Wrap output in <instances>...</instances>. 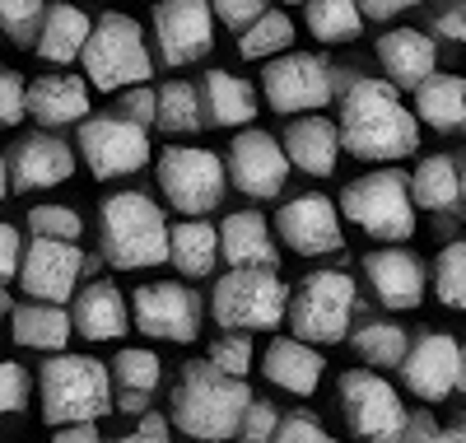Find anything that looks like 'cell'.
<instances>
[{"label":"cell","instance_id":"7c38bea8","mask_svg":"<svg viewBox=\"0 0 466 443\" xmlns=\"http://www.w3.org/2000/svg\"><path fill=\"white\" fill-rule=\"evenodd\" d=\"M80 159L85 169L98 178V182H112V178H131L149 164V131L127 122L122 112H98V117H85L80 122Z\"/></svg>","mask_w":466,"mask_h":443},{"label":"cell","instance_id":"f5cc1de1","mask_svg":"<svg viewBox=\"0 0 466 443\" xmlns=\"http://www.w3.org/2000/svg\"><path fill=\"white\" fill-rule=\"evenodd\" d=\"M52 443H107V438L98 434V425H61Z\"/></svg>","mask_w":466,"mask_h":443},{"label":"cell","instance_id":"30bf717a","mask_svg":"<svg viewBox=\"0 0 466 443\" xmlns=\"http://www.w3.org/2000/svg\"><path fill=\"white\" fill-rule=\"evenodd\" d=\"M336 401H340V416L350 425V434L364 438V443H401L406 429V401L401 392L378 378L373 369H345L336 383Z\"/></svg>","mask_w":466,"mask_h":443},{"label":"cell","instance_id":"e0dca14e","mask_svg":"<svg viewBox=\"0 0 466 443\" xmlns=\"http://www.w3.org/2000/svg\"><path fill=\"white\" fill-rule=\"evenodd\" d=\"M276 229H280V243L289 252H299V257H322V252H340L345 248L336 201L322 196V191L285 201L280 215H276Z\"/></svg>","mask_w":466,"mask_h":443},{"label":"cell","instance_id":"7402d4cb","mask_svg":"<svg viewBox=\"0 0 466 443\" xmlns=\"http://www.w3.org/2000/svg\"><path fill=\"white\" fill-rule=\"evenodd\" d=\"M285 159L308 173V178H331L336 173V159H340V136H336V122L322 112H308V117H294L285 127V140H280Z\"/></svg>","mask_w":466,"mask_h":443},{"label":"cell","instance_id":"f907efd6","mask_svg":"<svg viewBox=\"0 0 466 443\" xmlns=\"http://www.w3.org/2000/svg\"><path fill=\"white\" fill-rule=\"evenodd\" d=\"M112 443H168V420L154 416V411H145L136 434H122V438H112Z\"/></svg>","mask_w":466,"mask_h":443},{"label":"cell","instance_id":"3957f363","mask_svg":"<svg viewBox=\"0 0 466 443\" xmlns=\"http://www.w3.org/2000/svg\"><path fill=\"white\" fill-rule=\"evenodd\" d=\"M98 252L116 271L168 262V220L145 191H112L98 206Z\"/></svg>","mask_w":466,"mask_h":443},{"label":"cell","instance_id":"1f68e13d","mask_svg":"<svg viewBox=\"0 0 466 443\" xmlns=\"http://www.w3.org/2000/svg\"><path fill=\"white\" fill-rule=\"evenodd\" d=\"M10 327H15V341L19 345L47 350V355H61L66 341L75 336L70 332V313L61 304H19L10 313Z\"/></svg>","mask_w":466,"mask_h":443},{"label":"cell","instance_id":"2e32d148","mask_svg":"<svg viewBox=\"0 0 466 443\" xmlns=\"http://www.w3.org/2000/svg\"><path fill=\"white\" fill-rule=\"evenodd\" d=\"M80 280H85V252L75 243L33 238L19 257V285L33 304H66V299H75Z\"/></svg>","mask_w":466,"mask_h":443},{"label":"cell","instance_id":"8992f818","mask_svg":"<svg viewBox=\"0 0 466 443\" xmlns=\"http://www.w3.org/2000/svg\"><path fill=\"white\" fill-rule=\"evenodd\" d=\"M336 215L369 238H382V243H410L415 238V206L401 169H373L355 182H345Z\"/></svg>","mask_w":466,"mask_h":443},{"label":"cell","instance_id":"ac0fdd59","mask_svg":"<svg viewBox=\"0 0 466 443\" xmlns=\"http://www.w3.org/2000/svg\"><path fill=\"white\" fill-rule=\"evenodd\" d=\"M457 355H461V345L448 332H420L406 345V359L397 365L410 397L430 401V407L434 401H448L457 392Z\"/></svg>","mask_w":466,"mask_h":443},{"label":"cell","instance_id":"d590c367","mask_svg":"<svg viewBox=\"0 0 466 443\" xmlns=\"http://www.w3.org/2000/svg\"><path fill=\"white\" fill-rule=\"evenodd\" d=\"M303 19H308L318 43H355L364 33L355 0H303Z\"/></svg>","mask_w":466,"mask_h":443},{"label":"cell","instance_id":"60d3db41","mask_svg":"<svg viewBox=\"0 0 466 443\" xmlns=\"http://www.w3.org/2000/svg\"><path fill=\"white\" fill-rule=\"evenodd\" d=\"M43 0H0V33L19 47H33L37 24H43Z\"/></svg>","mask_w":466,"mask_h":443},{"label":"cell","instance_id":"7dc6e473","mask_svg":"<svg viewBox=\"0 0 466 443\" xmlns=\"http://www.w3.org/2000/svg\"><path fill=\"white\" fill-rule=\"evenodd\" d=\"M112 112H122L127 122H136V127H154V89L149 85H136V89H127L122 98H116V108Z\"/></svg>","mask_w":466,"mask_h":443},{"label":"cell","instance_id":"ba28073f","mask_svg":"<svg viewBox=\"0 0 466 443\" xmlns=\"http://www.w3.org/2000/svg\"><path fill=\"white\" fill-rule=\"evenodd\" d=\"M289 304V285L276 271H261V266H238L215 280V294H210V317L219 322L224 332H270L280 327Z\"/></svg>","mask_w":466,"mask_h":443},{"label":"cell","instance_id":"f6af8a7d","mask_svg":"<svg viewBox=\"0 0 466 443\" xmlns=\"http://www.w3.org/2000/svg\"><path fill=\"white\" fill-rule=\"evenodd\" d=\"M24 117H28V108H24V79L10 66H0V127H19Z\"/></svg>","mask_w":466,"mask_h":443},{"label":"cell","instance_id":"680465c9","mask_svg":"<svg viewBox=\"0 0 466 443\" xmlns=\"http://www.w3.org/2000/svg\"><path fill=\"white\" fill-rule=\"evenodd\" d=\"M5 313H10V294H5V290H0V317H5Z\"/></svg>","mask_w":466,"mask_h":443},{"label":"cell","instance_id":"4316f807","mask_svg":"<svg viewBox=\"0 0 466 443\" xmlns=\"http://www.w3.org/2000/svg\"><path fill=\"white\" fill-rule=\"evenodd\" d=\"M261 374L276 387L294 392V397H313L322 374H327V359H322L318 345H303L294 336H276L266 345V355H261Z\"/></svg>","mask_w":466,"mask_h":443},{"label":"cell","instance_id":"d6a6232c","mask_svg":"<svg viewBox=\"0 0 466 443\" xmlns=\"http://www.w3.org/2000/svg\"><path fill=\"white\" fill-rule=\"evenodd\" d=\"M168 262H173L182 275H191V280L210 275V271L219 266V233H215V224H206V220H182V224H173V229H168Z\"/></svg>","mask_w":466,"mask_h":443},{"label":"cell","instance_id":"c3c4849f","mask_svg":"<svg viewBox=\"0 0 466 443\" xmlns=\"http://www.w3.org/2000/svg\"><path fill=\"white\" fill-rule=\"evenodd\" d=\"M19 257H24V248H19V229L0 220V290H5L10 280L19 275Z\"/></svg>","mask_w":466,"mask_h":443},{"label":"cell","instance_id":"6f0895ef","mask_svg":"<svg viewBox=\"0 0 466 443\" xmlns=\"http://www.w3.org/2000/svg\"><path fill=\"white\" fill-rule=\"evenodd\" d=\"M457 187H461V201H466V154H461V164H457Z\"/></svg>","mask_w":466,"mask_h":443},{"label":"cell","instance_id":"91938a15","mask_svg":"<svg viewBox=\"0 0 466 443\" xmlns=\"http://www.w3.org/2000/svg\"><path fill=\"white\" fill-rule=\"evenodd\" d=\"M285 5H303V0H285Z\"/></svg>","mask_w":466,"mask_h":443},{"label":"cell","instance_id":"8d00e7d4","mask_svg":"<svg viewBox=\"0 0 466 443\" xmlns=\"http://www.w3.org/2000/svg\"><path fill=\"white\" fill-rule=\"evenodd\" d=\"M289 43H294V24H289V15H280V10L257 15V19L238 33V52H243L248 61H270V57L289 52Z\"/></svg>","mask_w":466,"mask_h":443},{"label":"cell","instance_id":"9a60e30c","mask_svg":"<svg viewBox=\"0 0 466 443\" xmlns=\"http://www.w3.org/2000/svg\"><path fill=\"white\" fill-rule=\"evenodd\" d=\"M154 47L168 70L197 66L215 52V15L206 0H159L154 5Z\"/></svg>","mask_w":466,"mask_h":443},{"label":"cell","instance_id":"db71d44e","mask_svg":"<svg viewBox=\"0 0 466 443\" xmlns=\"http://www.w3.org/2000/svg\"><path fill=\"white\" fill-rule=\"evenodd\" d=\"M430 443H466V420H452V425H439Z\"/></svg>","mask_w":466,"mask_h":443},{"label":"cell","instance_id":"ee69618b","mask_svg":"<svg viewBox=\"0 0 466 443\" xmlns=\"http://www.w3.org/2000/svg\"><path fill=\"white\" fill-rule=\"evenodd\" d=\"M270 443H340V438L327 434V429L318 425V416L294 411V416H285V420L276 425V438H270Z\"/></svg>","mask_w":466,"mask_h":443},{"label":"cell","instance_id":"ffe728a7","mask_svg":"<svg viewBox=\"0 0 466 443\" xmlns=\"http://www.w3.org/2000/svg\"><path fill=\"white\" fill-rule=\"evenodd\" d=\"M364 280L382 308L392 313H410L424 304V290H430V271L410 248H378L364 257Z\"/></svg>","mask_w":466,"mask_h":443},{"label":"cell","instance_id":"52a82bcc","mask_svg":"<svg viewBox=\"0 0 466 443\" xmlns=\"http://www.w3.org/2000/svg\"><path fill=\"white\" fill-rule=\"evenodd\" d=\"M289 336L303 345H340L355 322V280L345 271H313L289 290Z\"/></svg>","mask_w":466,"mask_h":443},{"label":"cell","instance_id":"603a6c76","mask_svg":"<svg viewBox=\"0 0 466 443\" xmlns=\"http://www.w3.org/2000/svg\"><path fill=\"white\" fill-rule=\"evenodd\" d=\"M378 61L392 89H415L420 79H430L439 70V47L424 28H392L378 37Z\"/></svg>","mask_w":466,"mask_h":443},{"label":"cell","instance_id":"44dd1931","mask_svg":"<svg viewBox=\"0 0 466 443\" xmlns=\"http://www.w3.org/2000/svg\"><path fill=\"white\" fill-rule=\"evenodd\" d=\"M24 108L47 131L80 127L89 117V85L80 75H37L33 85H24Z\"/></svg>","mask_w":466,"mask_h":443},{"label":"cell","instance_id":"7bdbcfd3","mask_svg":"<svg viewBox=\"0 0 466 443\" xmlns=\"http://www.w3.org/2000/svg\"><path fill=\"white\" fill-rule=\"evenodd\" d=\"M28 392H33L28 369L24 365H10V359H0V416L24 411L28 407Z\"/></svg>","mask_w":466,"mask_h":443},{"label":"cell","instance_id":"b9f144b4","mask_svg":"<svg viewBox=\"0 0 466 443\" xmlns=\"http://www.w3.org/2000/svg\"><path fill=\"white\" fill-rule=\"evenodd\" d=\"M276 425H280V411L270 407V401H248L243 407V420H238V429H233V438L238 443H270L276 438Z\"/></svg>","mask_w":466,"mask_h":443},{"label":"cell","instance_id":"74e56055","mask_svg":"<svg viewBox=\"0 0 466 443\" xmlns=\"http://www.w3.org/2000/svg\"><path fill=\"white\" fill-rule=\"evenodd\" d=\"M434 294L439 304L466 313V243H448L434 257Z\"/></svg>","mask_w":466,"mask_h":443},{"label":"cell","instance_id":"9c48e42d","mask_svg":"<svg viewBox=\"0 0 466 443\" xmlns=\"http://www.w3.org/2000/svg\"><path fill=\"white\" fill-rule=\"evenodd\" d=\"M154 178H159V191L168 196V206L191 220L219 211V201L228 191L224 159L201 145H168L159 154V164H154Z\"/></svg>","mask_w":466,"mask_h":443},{"label":"cell","instance_id":"5b68a950","mask_svg":"<svg viewBox=\"0 0 466 443\" xmlns=\"http://www.w3.org/2000/svg\"><path fill=\"white\" fill-rule=\"evenodd\" d=\"M80 66H85V85H94L98 94L136 89L154 75V57L145 47L140 24L131 15H116V10H107L98 24H89Z\"/></svg>","mask_w":466,"mask_h":443},{"label":"cell","instance_id":"4dcf8cb0","mask_svg":"<svg viewBox=\"0 0 466 443\" xmlns=\"http://www.w3.org/2000/svg\"><path fill=\"white\" fill-rule=\"evenodd\" d=\"M406 187H410V206H415V211L452 215V211L461 206L457 159H448V154H430V159H420L415 173H406Z\"/></svg>","mask_w":466,"mask_h":443},{"label":"cell","instance_id":"d6986e66","mask_svg":"<svg viewBox=\"0 0 466 443\" xmlns=\"http://www.w3.org/2000/svg\"><path fill=\"white\" fill-rule=\"evenodd\" d=\"M75 173V149L52 136V131H33V136H19L5 154V178H10V191H43V187H56V182H70Z\"/></svg>","mask_w":466,"mask_h":443},{"label":"cell","instance_id":"9f6ffc18","mask_svg":"<svg viewBox=\"0 0 466 443\" xmlns=\"http://www.w3.org/2000/svg\"><path fill=\"white\" fill-rule=\"evenodd\" d=\"M5 191H10V178H5V154H0V201H5Z\"/></svg>","mask_w":466,"mask_h":443},{"label":"cell","instance_id":"94428289","mask_svg":"<svg viewBox=\"0 0 466 443\" xmlns=\"http://www.w3.org/2000/svg\"><path fill=\"white\" fill-rule=\"evenodd\" d=\"M406 5H420V0H406Z\"/></svg>","mask_w":466,"mask_h":443},{"label":"cell","instance_id":"bcb514c9","mask_svg":"<svg viewBox=\"0 0 466 443\" xmlns=\"http://www.w3.org/2000/svg\"><path fill=\"white\" fill-rule=\"evenodd\" d=\"M206 5H210V15H215L219 24H228L233 33H243L257 15H266V10H270L266 0H206Z\"/></svg>","mask_w":466,"mask_h":443},{"label":"cell","instance_id":"f1b7e54d","mask_svg":"<svg viewBox=\"0 0 466 443\" xmlns=\"http://www.w3.org/2000/svg\"><path fill=\"white\" fill-rule=\"evenodd\" d=\"M410 94H415V112H410L415 122L434 127V131H443V136L466 131V79H461V75L434 70L430 79H420Z\"/></svg>","mask_w":466,"mask_h":443},{"label":"cell","instance_id":"4fadbf2b","mask_svg":"<svg viewBox=\"0 0 466 443\" xmlns=\"http://www.w3.org/2000/svg\"><path fill=\"white\" fill-rule=\"evenodd\" d=\"M201 317H206V299L182 285V280H149L131 294V322L136 332L154 336V341H173V345H191L201 336Z\"/></svg>","mask_w":466,"mask_h":443},{"label":"cell","instance_id":"816d5d0a","mask_svg":"<svg viewBox=\"0 0 466 443\" xmlns=\"http://www.w3.org/2000/svg\"><path fill=\"white\" fill-rule=\"evenodd\" d=\"M360 19H373V24H392L401 10H410L406 0H355Z\"/></svg>","mask_w":466,"mask_h":443},{"label":"cell","instance_id":"f546056e","mask_svg":"<svg viewBox=\"0 0 466 443\" xmlns=\"http://www.w3.org/2000/svg\"><path fill=\"white\" fill-rule=\"evenodd\" d=\"M85 37H89V15L85 10L47 5L43 24H37V37H33V52L43 61H52V66H70V61H80Z\"/></svg>","mask_w":466,"mask_h":443},{"label":"cell","instance_id":"5bb4252c","mask_svg":"<svg viewBox=\"0 0 466 443\" xmlns=\"http://www.w3.org/2000/svg\"><path fill=\"white\" fill-rule=\"evenodd\" d=\"M224 182L238 187L252 201H276L280 187L289 182V159H285L280 140L270 131H261V127H243L238 136L228 140Z\"/></svg>","mask_w":466,"mask_h":443},{"label":"cell","instance_id":"83f0119b","mask_svg":"<svg viewBox=\"0 0 466 443\" xmlns=\"http://www.w3.org/2000/svg\"><path fill=\"white\" fill-rule=\"evenodd\" d=\"M159 355L154 350H122L107 365V378H112V411H127V416H145L149 411V397L159 387Z\"/></svg>","mask_w":466,"mask_h":443},{"label":"cell","instance_id":"484cf974","mask_svg":"<svg viewBox=\"0 0 466 443\" xmlns=\"http://www.w3.org/2000/svg\"><path fill=\"white\" fill-rule=\"evenodd\" d=\"M215 233H219V262H228V271L238 266L276 271L280 252H276V238H270V220L261 211H233Z\"/></svg>","mask_w":466,"mask_h":443},{"label":"cell","instance_id":"7a4b0ae2","mask_svg":"<svg viewBox=\"0 0 466 443\" xmlns=\"http://www.w3.org/2000/svg\"><path fill=\"white\" fill-rule=\"evenodd\" d=\"M248 401H252L248 378H224L219 369L206 365V359H191V365L177 369L168 411H173V425L187 438L224 443V438H233V429H238Z\"/></svg>","mask_w":466,"mask_h":443},{"label":"cell","instance_id":"11a10c76","mask_svg":"<svg viewBox=\"0 0 466 443\" xmlns=\"http://www.w3.org/2000/svg\"><path fill=\"white\" fill-rule=\"evenodd\" d=\"M457 392L466 397V345H461V355H457Z\"/></svg>","mask_w":466,"mask_h":443},{"label":"cell","instance_id":"e575fe53","mask_svg":"<svg viewBox=\"0 0 466 443\" xmlns=\"http://www.w3.org/2000/svg\"><path fill=\"white\" fill-rule=\"evenodd\" d=\"M154 127L168 131V136H191V131H201L197 85H187V79H168L164 89H154Z\"/></svg>","mask_w":466,"mask_h":443},{"label":"cell","instance_id":"cb8c5ba5","mask_svg":"<svg viewBox=\"0 0 466 443\" xmlns=\"http://www.w3.org/2000/svg\"><path fill=\"white\" fill-rule=\"evenodd\" d=\"M131 327V308L122 299V290L112 280H89L85 290H75V308H70V332L85 341H116Z\"/></svg>","mask_w":466,"mask_h":443},{"label":"cell","instance_id":"ab89813d","mask_svg":"<svg viewBox=\"0 0 466 443\" xmlns=\"http://www.w3.org/2000/svg\"><path fill=\"white\" fill-rule=\"evenodd\" d=\"M28 233L33 238H52V243H75L85 233V220L70 206H33L28 211Z\"/></svg>","mask_w":466,"mask_h":443},{"label":"cell","instance_id":"681fc988","mask_svg":"<svg viewBox=\"0 0 466 443\" xmlns=\"http://www.w3.org/2000/svg\"><path fill=\"white\" fill-rule=\"evenodd\" d=\"M434 33H443L448 43L466 47V0H448V5L434 15Z\"/></svg>","mask_w":466,"mask_h":443},{"label":"cell","instance_id":"6da1fadb","mask_svg":"<svg viewBox=\"0 0 466 443\" xmlns=\"http://www.w3.org/2000/svg\"><path fill=\"white\" fill-rule=\"evenodd\" d=\"M336 103H340V117H336L340 149H350L364 164L392 169L397 159H410L420 149V122L387 79L336 66Z\"/></svg>","mask_w":466,"mask_h":443},{"label":"cell","instance_id":"836d02e7","mask_svg":"<svg viewBox=\"0 0 466 443\" xmlns=\"http://www.w3.org/2000/svg\"><path fill=\"white\" fill-rule=\"evenodd\" d=\"M345 341L355 345V355L364 359L369 369H397L401 359H406L410 332L401 327V322H387V317H369V322H360V327L350 332Z\"/></svg>","mask_w":466,"mask_h":443},{"label":"cell","instance_id":"f35d334b","mask_svg":"<svg viewBox=\"0 0 466 443\" xmlns=\"http://www.w3.org/2000/svg\"><path fill=\"white\" fill-rule=\"evenodd\" d=\"M252 359H257V345L248 332H224L210 341V369H219L224 378H248Z\"/></svg>","mask_w":466,"mask_h":443},{"label":"cell","instance_id":"8fae6325","mask_svg":"<svg viewBox=\"0 0 466 443\" xmlns=\"http://www.w3.org/2000/svg\"><path fill=\"white\" fill-rule=\"evenodd\" d=\"M266 108L285 117L294 112H322L336 98V61L322 52H280L261 70Z\"/></svg>","mask_w":466,"mask_h":443},{"label":"cell","instance_id":"d4e9b609","mask_svg":"<svg viewBox=\"0 0 466 443\" xmlns=\"http://www.w3.org/2000/svg\"><path fill=\"white\" fill-rule=\"evenodd\" d=\"M197 103H201V127H248L261 112L257 89L233 70H206L197 85Z\"/></svg>","mask_w":466,"mask_h":443},{"label":"cell","instance_id":"277c9868","mask_svg":"<svg viewBox=\"0 0 466 443\" xmlns=\"http://www.w3.org/2000/svg\"><path fill=\"white\" fill-rule=\"evenodd\" d=\"M37 397H43V420L61 425H98L112 411V378L107 365L94 355H52L37 369Z\"/></svg>","mask_w":466,"mask_h":443}]
</instances>
